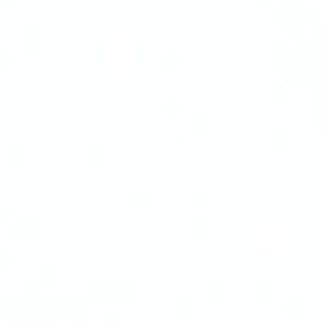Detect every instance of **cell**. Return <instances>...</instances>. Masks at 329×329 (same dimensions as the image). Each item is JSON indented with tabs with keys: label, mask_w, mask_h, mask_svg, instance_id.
<instances>
[{
	"label": "cell",
	"mask_w": 329,
	"mask_h": 329,
	"mask_svg": "<svg viewBox=\"0 0 329 329\" xmlns=\"http://www.w3.org/2000/svg\"><path fill=\"white\" fill-rule=\"evenodd\" d=\"M163 110H164V116H178L180 105H178L176 99H166L163 103Z\"/></svg>",
	"instance_id": "cell-8"
},
{
	"label": "cell",
	"mask_w": 329,
	"mask_h": 329,
	"mask_svg": "<svg viewBox=\"0 0 329 329\" xmlns=\"http://www.w3.org/2000/svg\"><path fill=\"white\" fill-rule=\"evenodd\" d=\"M318 37L328 39L329 41V24H320V26H318Z\"/></svg>",
	"instance_id": "cell-12"
},
{
	"label": "cell",
	"mask_w": 329,
	"mask_h": 329,
	"mask_svg": "<svg viewBox=\"0 0 329 329\" xmlns=\"http://www.w3.org/2000/svg\"><path fill=\"white\" fill-rule=\"evenodd\" d=\"M269 18H271V22H273V24H287L289 20L296 18V14L291 10V8L283 6V8H271Z\"/></svg>",
	"instance_id": "cell-1"
},
{
	"label": "cell",
	"mask_w": 329,
	"mask_h": 329,
	"mask_svg": "<svg viewBox=\"0 0 329 329\" xmlns=\"http://www.w3.org/2000/svg\"><path fill=\"white\" fill-rule=\"evenodd\" d=\"M207 201H209V194L207 192H196L194 194V203L196 205H207Z\"/></svg>",
	"instance_id": "cell-11"
},
{
	"label": "cell",
	"mask_w": 329,
	"mask_h": 329,
	"mask_svg": "<svg viewBox=\"0 0 329 329\" xmlns=\"http://www.w3.org/2000/svg\"><path fill=\"white\" fill-rule=\"evenodd\" d=\"M287 132L283 130H273L269 132V145L271 147H285L287 145Z\"/></svg>",
	"instance_id": "cell-5"
},
{
	"label": "cell",
	"mask_w": 329,
	"mask_h": 329,
	"mask_svg": "<svg viewBox=\"0 0 329 329\" xmlns=\"http://www.w3.org/2000/svg\"><path fill=\"white\" fill-rule=\"evenodd\" d=\"M318 132H329V109L318 110V120H316Z\"/></svg>",
	"instance_id": "cell-7"
},
{
	"label": "cell",
	"mask_w": 329,
	"mask_h": 329,
	"mask_svg": "<svg viewBox=\"0 0 329 329\" xmlns=\"http://www.w3.org/2000/svg\"><path fill=\"white\" fill-rule=\"evenodd\" d=\"M322 82H328V83H329V70H328V74H326V78H324Z\"/></svg>",
	"instance_id": "cell-14"
},
{
	"label": "cell",
	"mask_w": 329,
	"mask_h": 329,
	"mask_svg": "<svg viewBox=\"0 0 329 329\" xmlns=\"http://www.w3.org/2000/svg\"><path fill=\"white\" fill-rule=\"evenodd\" d=\"M178 55L176 53H166L164 55V58H163V64H164V68L166 70H176L178 68Z\"/></svg>",
	"instance_id": "cell-9"
},
{
	"label": "cell",
	"mask_w": 329,
	"mask_h": 329,
	"mask_svg": "<svg viewBox=\"0 0 329 329\" xmlns=\"http://www.w3.org/2000/svg\"><path fill=\"white\" fill-rule=\"evenodd\" d=\"M149 199V194L147 192H139V194H136V201H137V205H145V201Z\"/></svg>",
	"instance_id": "cell-13"
},
{
	"label": "cell",
	"mask_w": 329,
	"mask_h": 329,
	"mask_svg": "<svg viewBox=\"0 0 329 329\" xmlns=\"http://www.w3.org/2000/svg\"><path fill=\"white\" fill-rule=\"evenodd\" d=\"M289 97V89H287V83H275L269 87V99L273 103H281V101H287Z\"/></svg>",
	"instance_id": "cell-3"
},
{
	"label": "cell",
	"mask_w": 329,
	"mask_h": 329,
	"mask_svg": "<svg viewBox=\"0 0 329 329\" xmlns=\"http://www.w3.org/2000/svg\"><path fill=\"white\" fill-rule=\"evenodd\" d=\"M296 18L306 26V24H318V10L314 6H302L296 14Z\"/></svg>",
	"instance_id": "cell-2"
},
{
	"label": "cell",
	"mask_w": 329,
	"mask_h": 329,
	"mask_svg": "<svg viewBox=\"0 0 329 329\" xmlns=\"http://www.w3.org/2000/svg\"><path fill=\"white\" fill-rule=\"evenodd\" d=\"M287 39H302V27H304V24L298 20V18H293V20H289L287 24Z\"/></svg>",
	"instance_id": "cell-4"
},
{
	"label": "cell",
	"mask_w": 329,
	"mask_h": 329,
	"mask_svg": "<svg viewBox=\"0 0 329 329\" xmlns=\"http://www.w3.org/2000/svg\"><path fill=\"white\" fill-rule=\"evenodd\" d=\"M209 124H211V120L205 114H194L192 116V128L196 132H207L209 130Z\"/></svg>",
	"instance_id": "cell-6"
},
{
	"label": "cell",
	"mask_w": 329,
	"mask_h": 329,
	"mask_svg": "<svg viewBox=\"0 0 329 329\" xmlns=\"http://www.w3.org/2000/svg\"><path fill=\"white\" fill-rule=\"evenodd\" d=\"M287 37L285 39H279V37H273L271 41H269V49L271 51H287Z\"/></svg>",
	"instance_id": "cell-10"
}]
</instances>
